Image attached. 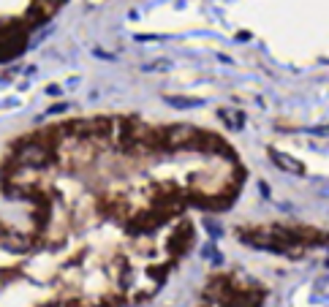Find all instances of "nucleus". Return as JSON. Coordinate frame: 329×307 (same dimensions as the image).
<instances>
[{"label": "nucleus", "mask_w": 329, "mask_h": 307, "mask_svg": "<svg viewBox=\"0 0 329 307\" xmlns=\"http://www.w3.org/2000/svg\"><path fill=\"white\" fill-rule=\"evenodd\" d=\"M52 161V150L46 144H25L19 150V163L28 166H46Z\"/></svg>", "instance_id": "obj_1"}, {"label": "nucleus", "mask_w": 329, "mask_h": 307, "mask_svg": "<svg viewBox=\"0 0 329 307\" xmlns=\"http://www.w3.org/2000/svg\"><path fill=\"white\" fill-rule=\"evenodd\" d=\"M60 3H63V0H33L30 9H28V22L30 25H44L46 19L60 9Z\"/></svg>", "instance_id": "obj_2"}, {"label": "nucleus", "mask_w": 329, "mask_h": 307, "mask_svg": "<svg viewBox=\"0 0 329 307\" xmlns=\"http://www.w3.org/2000/svg\"><path fill=\"white\" fill-rule=\"evenodd\" d=\"M272 158H275V163H280V166H286L288 171H302V166L297 161H291L288 155H278V152H272Z\"/></svg>", "instance_id": "obj_3"}, {"label": "nucleus", "mask_w": 329, "mask_h": 307, "mask_svg": "<svg viewBox=\"0 0 329 307\" xmlns=\"http://www.w3.org/2000/svg\"><path fill=\"white\" fill-rule=\"evenodd\" d=\"M169 101L174 106H193V104H196V101H191V98H169Z\"/></svg>", "instance_id": "obj_4"}]
</instances>
